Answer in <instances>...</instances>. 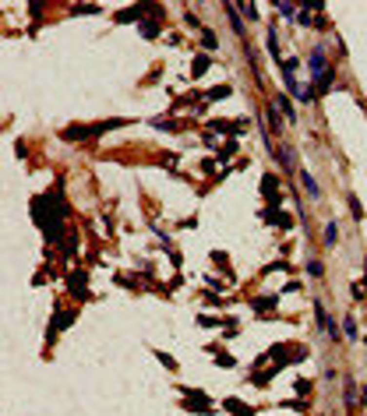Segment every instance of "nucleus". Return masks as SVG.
<instances>
[{
	"instance_id": "nucleus-8",
	"label": "nucleus",
	"mask_w": 367,
	"mask_h": 416,
	"mask_svg": "<svg viewBox=\"0 0 367 416\" xmlns=\"http://www.w3.org/2000/svg\"><path fill=\"white\" fill-rule=\"evenodd\" d=\"M223 409H230L233 416H254V409H251V406H244L240 398H226V402H223Z\"/></svg>"
},
{
	"instance_id": "nucleus-15",
	"label": "nucleus",
	"mask_w": 367,
	"mask_h": 416,
	"mask_svg": "<svg viewBox=\"0 0 367 416\" xmlns=\"http://www.w3.org/2000/svg\"><path fill=\"white\" fill-rule=\"evenodd\" d=\"M300 180H304V187H307V194H311V198H321V190H318V180H314V176L307 173V170H300Z\"/></svg>"
},
{
	"instance_id": "nucleus-34",
	"label": "nucleus",
	"mask_w": 367,
	"mask_h": 416,
	"mask_svg": "<svg viewBox=\"0 0 367 416\" xmlns=\"http://www.w3.org/2000/svg\"><path fill=\"white\" fill-rule=\"evenodd\" d=\"M364 286H367V272H364Z\"/></svg>"
},
{
	"instance_id": "nucleus-9",
	"label": "nucleus",
	"mask_w": 367,
	"mask_h": 416,
	"mask_svg": "<svg viewBox=\"0 0 367 416\" xmlns=\"http://www.w3.org/2000/svg\"><path fill=\"white\" fill-rule=\"evenodd\" d=\"M275 110H279V113H283V116H286V120H290V124H293V120H297V110H293V106H290V95H275Z\"/></svg>"
},
{
	"instance_id": "nucleus-6",
	"label": "nucleus",
	"mask_w": 367,
	"mask_h": 416,
	"mask_svg": "<svg viewBox=\"0 0 367 416\" xmlns=\"http://www.w3.org/2000/svg\"><path fill=\"white\" fill-rule=\"evenodd\" d=\"M261 194H265V201H272V208H275L279 201H283V194H279V180H275L272 173H265V176H261Z\"/></svg>"
},
{
	"instance_id": "nucleus-30",
	"label": "nucleus",
	"mask_w": 367,
	"mask_h": 416,
	"mask_svg": "<svg viewBox=\"0 0 367 416\" xmlns=\"http://www.w3.org/2000/svg\"><path fill=\"white\" fill-rule=\"evenodd\" d=\"M215 360H219V367H233V356H226V353H215Z\"/></svg>"
},
{
	"instance_id": "nucleus-4",
	"label": "nucleus",
	"mask_w": 367,
	"mask_h": 416,
	"mask_svg": "<svg viewBox=\"0 0 367 416\" xmlns=\"http://www.w3.org/2000/svg\"><path fill=\"white\" fill-rule=\"evenodd\" d=\"M67 289L78 296V300H89V279H85L81 268H71L67 272Z\"/></svg>"
},
{
	"instance_id": "nucleus-22",
	"label": "nucleus",
	"mask_w": 367,
	"mask_h": 416,
	"mask_svg": "<svg viewBox=\"0 0 367 416\" xmlns=\"http://www.w3.org/2000/svg\"><path fill=\"white\" fill-rule=\"evenodd\" d=\"M293 392H297V395H307V392H311V381H307V378H297V384H293Z\"/></svg>"
},
{
	"instance_id": "nucleus-7",
	"label": "nucleus",
	"mask_w": 367,
	"mask_h": 416,
	"mask_svg": "<svg viewBox=\"0 0 367 416\" xmlns=\"http://www.w3.org/2000/svg\"><path fill=\"white\" fill-rule=\"evenodd\" d=\"M67 324H75V310H57L53 321H50V339L60 332V328H67Z\"/></svg>"
},
{
	"instance_id": "nucleus-19",
	"label": "nucleus",
	"mask_w": 367,
	"mask_h": 416,
	"mask_svg": "<svg viewBox=\"0 0 367 416\" xmlns=\"http://www.w3.org/2000/svg\"><path fill=\"white\" fill-rule=\"evenodd\" d=\"M279 166H283V170H293V152H290V148H279Z\"/></svg>"
},
{
	"instance_id": "nucleus-23",
	"label": "nucleus",
	"mask_w": 367,
	"mask_h": 416,
	"mask_svg": "<svg viewBox=\"0 0 367 416\" xmlns=\"http://www.w3.org/2000/svg\"><path fill=\"white\" fill-rule=\"evenodd\" d=\"M155 356H159V363H163L166 370H177V360H173L170 353H155Z\"/></svg>"
},
{
	"instance_id": "nucleus-13",
	"label": "nucleus",
	"mask_w": 367,
	"mask_h": 416,
	"mask_svg": "<svg viewBox=\"0 0 367 416\" xmlns=\"http://www.w3.org/2000/svg\"><path fill=\"white\" fill-rule=\"evenodd\" d=\"M138 28H141V36H145V39H155V36H159V28H163V25H159L155 18H145V21H141Z\"/></svg>"
},
{
	"instance_id": "nucleus-27",
	"label": "nucleus",
	"mask_w": 367,
	"mask_h": 416,
	"mask_svg": "<svg viewBox=\"0 0 367 416\" xmlns=\"http://www.w3.org/2000/svg\"><path fill=\"white\" fill-rule=\"evenodd\" d=\"M349 208H353V219H364V205L357 198H349Z\"/></svg>"
},
{
	"instance_id": "nucleus-18",
	"label": "nucleus",
	"mask_w": 367,
	"mask_h": 416,
	"mask_svg": "<svg viewBox=\"0 0 367 416\" xmlns=\"http://www.w3.org/2000/svg\"><path fill=\"white\" fill-rule=\"evenodd\" d=\"M335 240H339V226H335V222L328 219V226H325V244H328V247H335Z\"/></svg>"
},
{
	"instance_id": "nucleus-14",
	"label": "nucleus",
	"mask_w": 367,
	"mask_h": 416,
	"mask_svg": "<svg viewBox=\"0 0 367 416\" xmlns=\"http://www.w3.org/2000/svg\"><path fill=\"white\" fill-rule=\"evenodd\" d=\"M145 11H149V7H127V11H120V14H116V21H120V25H127V21H135V18H141V14Z\"/></svg>"
},
{
	"instance_id": "nucleus-20",
	"label": "nucleus",
	"mask_w": 367,
	"mask_h": 416,
	"mask_svg": "<svg viewBox=\"0 0 367 416\" xmlns=\"http://www.w3.org/2000/svg\"><path fill=\"white\" fill-rule=\"evenodd\" d=\"M265 42H269V53H272V57H279V39H275V28H269Z\"/></svg>"
},
{
	"instance_id": "nucleus-28",
	"label": "nucleus",
	"mask_w": 367,
	"mask_h": 416,
	"mask_svg": "<svg viewBox=\"0 0 367 416\" xmlns=\"http://www.w3.org/2000/svg\"><path fill=\"white\" fill-rule=\"evenodd\" d=\"M279 14H290V18H297V11H293V4H275Z\"/></svg>"
},
{
	"instance_id": "nucleus-32",
	"label": "nucleus",
	"mask_w": 367,
	"mask_h": 416,
	"mask_svg": "<svg viewBox=\"0 0 367 416\" xmlns=\"http://www.w3.org/2000/svg\"><path fill=\"white\" fill-rule=\"evenodd\" d=\"M233 152H237V141H230V145H226V148H223V155H219V159H230V155H233Z\"/></svg>"
},
{
	"instance_id": "nucleus-2",
	"label": "nucleus",
	"mask_w": 367,
	"mask_h": 416,
	"mask_svg": "<svg viewBox=\"0 0 367 416\" xmlns=\"http://www.w3.org/2000/svg\"><path fill=\"white\" fill-rule=\"evenodd\" d=\"M116 127H127V120H102V124H71L64 127V138L67 141H85V138H96L102 131H116Z\"/></svg>"
},
{
	"instance_id": "nucleus-31",
	"label": "nucleus",
	"mask_w": 367,
	"mask_h": 416,
	"mask_svg": "<svg viewBox=\"0 0 367 416\" xmlns=\"http://www.w3.org/2000/svg\"><path fill=\"white\" fill-rule=\"evenodd\" d=\"M223 95H230L226 85H223V88H212V92H209V99H223Z\"/></svg>"
},
{
	"instance_id": "nucleus-29",
	"label": "nucleus",
	"mask_w": 367,
	"mask_h": 416,
	"mask_svg": "<svg viewBox=\"0 0 367 416\" xmlns=\"http://www.w3.org/2000/svg\"><path fill=\"white\" fill-rule=\"evenodd\" d=\"M75 14H99V7H92V4H81V7H75Z\"/></svg>"
},
{
	"instance_id": "nucleus-5",
	"label": "nucleus",
	"mask_w": 367,
	"mask_h": 416,
	"mask_svg": "<svg viewBox=\"0 0 367 416\" xmlns=\"http://www.w3.org/2000/svg\"><path fill=\"white\" fill-rule=\"evenodd\" d=\"M314 321H318V328L325 332L328 339H339V328H335V321L328 318V310H325V303H321V300H314Z\"/></svg>"
},
{
	"instance_id": "nucleus-1",
	"label": "nucleus",
	"mask_w": 367,
	"mask_h": 416,
	"mask_svg": "<svg viewBox=\"0 0 367 416\" xmlns=\"http://www.w3.org/2000/svg\"><path fill=\"white\" fill-rule=\"evenodd\" d=\"M32 219H36V226L42 229V236H46V244H60L64 240L67 205H64L60 187H53V190H46V194L32 198Z\"/></svg>"
},
{
	"instance_id": "nucleus-3",
	"label": "nucleus",
	"mask_w": 367,
	"mask_h": 416,
	"mask_svg": "<svg viewBox=\"0 0 367 416\" xmlns=\"http://www.w3.org/2000/svg\"><path fill=\"white\" fill-rule=\"evenodd\" d=\"M180 392H184V406H187V413H201V416H209V413H212L209 395H201L198 388H180Z\"/></svg>"
},
{
	"instance_id": "nucleus-33",
	"label": "nucleus",
	"mask_w": 367,
	"mask_h": 416,
	"mask_svg": "<svg viewBox=\"0 0 367 416\" xmlns=\"http://www.w3.org/2000/svg\"><path fill=\"white\" fill-rule=\"evenodd\" d=\"M237 11H244L247 18H258V7H254V4H247V7H237Z\"/></svg>"
},
{
	"instance_id": "nucleus-10",
	"label": "nucleus",
	"mask_w": 367,
	"mask_h": 416,
	"mask_svg": "<svg viewBox=\"0 0 367 416\" xmlns=\"http://www.w3.org/2000/svg\"><path fill=\"white\" fill-rule=\"evenodd\" d=\"M328 85H332V71L318 74V78H314V85H311V95H321V92H328Z\"/></svg>"
},
{
	"instance_id": "nucleus-25",
	"label": "nucleus",
	"mask_w": 367,
	"mask_h": 416,
	"mask_svg": "<svg viewBox=\"0 0 367 416\" xmlns=\"http://www.w3.org/2000/svg\"><path fill=\"white\" fill-rule=\"evenodd\" d=\"M265 116H269V124H272V127L279 124V110H275V102H272V106H265Z\"/></svg>"
},
{
	"instance_id": "nucleus-16",
	"label": "nucleus",
	"mask_w": 367,
	"mask_h": 416,
	"mask_svg": "<svg viewBox=\"0 0 367 416\" xmlns=\"http://www.w3.org/2000/svg\"><path fill=\"white\" fill-rule=\"evenodd\" d=\"M209 64H212V60H209V53H201V57H194V67H191V71H194V78H201V74H205V71H209Z\"/></svg>"
},
{
	"instance_id": "nucleus-11",
	"label": "nucleus",
	"mask_w": 367,
	"mask_h": 416,
	"mask_svg": "<svg viewBox=\"0 0 367 416\" xmlns=\"http://www.w3.org/2000/svg\"><path fill=\"white\" fill-rule=\"evenodd\" d=\"M307 64H311L314 78H318V74H325V50H311V60H307Z\"/></svg>"
},
{
	"instance_id": "nucleus-26",
	"label": "nucleus",
	"mask_w": 367,
	"mask_h": 416,
	"mask_svg": "<svg viewBox=\"0 0 367 416\" xmlns=\"http://www.w3.org/2000/svg\"><path fill=\"white\" fill-rule=\"evenodd\" d=\"M307 272H311L314 279H321V272H325V268H321V261H307Z\"/></svg>"
},
{
	"instance_id": "nucleus-12",
	"label": "nucleus",
	"mask_w": 367,
	"mask_h": 416,
	"mask_svg": "<svg viewBox=\"0 0 367 416\" xmlns=\"http://www.w3.org/2000/svg\"><path fill=\"white\" fill-rule=\"evenodd\" d=\"M275 296H258V300H254V310H258V314H272V310H275Z\"/></svg>"
},
{
	"instance_id": "nucleus-21",
	"label": "nucleus",
	"mask_w": 367,
	"mask_h": 416,
	"mask_svg": "<svg viewBox=\"0 0 367 416\" xmlns=\"http://www.w3.org/2000/svg\"><path fill=\"white\" fill-rule=\"evenodd\" d=\"M343 332H346V339H353V342H357V321H353V318L343 321Z\"/></svg>"
},
{
	"instance_id": "nucleus-24",
	"label": "nucleus",
	"mask_w": 367,
	"mask_h": 416,
	"mask_svg": "<svg viewBox=\"0 0 367 416\" xmlns=\"http://www.w3.org/2000/svg\"><path fill=\"white\" fill-rule=\"evenodd\" d=\"M201 42H205V50H215V32L205 28V32H201Z\"/></svg>"
},
{
	"instance_id": "nucleus-17",
	"label": "nucleus",
	"mask_w": 367,
	"mask_h": 416,
	"mask_svg": "<svg viewBox=\"0 0 367 416\" xmlns=\"http://www.w3.org/2000/svg\"><path fill=\"white\" fill-rule=\"evenodd\" d=\"M346 409H349V413L357 409V384H353V381H346Z\"/></svg>"
}]
</instances>
